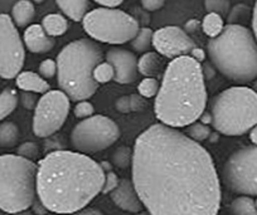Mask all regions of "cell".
<instances>
[{
    "label": "cell",
    "instance_id": "cell-16",
    "mask_svg": "<svg viewBox=\"0 0 257 215\" xmlns=\"http://www.w3.org/2000/svg\"><path fill=\"white\" fill-rule=\"evenodd\" d=\"M23 43L32 53L43 54L53 49L56 41L44 32L41 24H33L24 32Z\"/></svg>",
    "mask_w": 257,
    "mask_h": 215
},
{
    "label": "cell",
    "instance_id": "cell-24",
    "mask_svg": "<svg viewBox=\"0 0 257 215\" xmlns=\"http://www.w3.org/2000/svg\"><path fill=\"white\" fill-rule=\"evenodd\" d=\"M229 209H231L232 215H257L254 200L251 196H246V195H242V196L234 199Z\"/></svg>",
    "mask_w": 257,
    "mask_h": 215
},
{
    "label": "cell",
    "instance_id": "cell-23",
    "mask_svg": "<svg viewBox=\"0 0 257 215\" xmlns=\"http://www.w3.org/2000/svg\"><path fill=\"white\" fill-rule=\"evenodd\" d=\"M19 140V127L14 122L0 123V147H13Z\"/></svg>",
    "mask_w": 257,
    "mask_h": 215
},
{
    "label": "cell",
    "instance_id": "cell-3",
    "mask_svg": "<svg viewBox=\"0 0 257 215\" xmlns=\"http://www.w3.org/2000/svg\"><path fill=\"white\" fill-rule=\"evenodd\" d=\"M207 106V90L201 63L189 56L167 66L154 111L162 125L179 128L197 122Z\"/></svg>",
    "mask_w": 257,
    "mask_h": 215
},
{
    "label": "cell",
    "instance_id": "cell-34",
    "mask_svg": "<svg viewBox=\"0 0 257 215\" xmlns=\"http://www.w3.org/2000/svg\"><path fill=\"white\" fill-rule=\"evenodd\" d=\"M93 112H95V107L91 102L88 101H81V102L76 103L75 108H73V113L77 118H90L93 116Z\"/></svg>",
    "mask_w": 257,
    "mask_h": 215
},
{
    "label": "cell",
    "instance_id": "cell-31",
    "mask_svg": "<svg viewBox=\"0 0 257 215\" xmlns=\"http://www.w3.org/2000/svg\"><path fill=\"white\" fill-rule=\"evenodd\" d=\"M188 137L192 138L193 141L199 142L204 141L211 136V130L207 125H203L202 122H194L188 126Z\"/></svg>",
    "mask_w": 257,
    "mask_h": 215
},
{
    "label": "cell",
    "instance_id": "cell-11",
    "mask_svg": "<svg viewBox=\"0 0 257 215\" xmlns=\"http://www.w3.org/2000/svg\"><path fill=\"white\" fill-rule=\"evenodd\" d=\"M70 113V98L62 91H48L38 100L34 108L33 132L46 138L61 130Z\"/></svg>",
    "mask_w": 257,
    "mask_h": 215
},
{
    "label": "cell",
    "instance_id": "cell-39",
    "mask_svg": "<svg viewBox=\"0 0 257 215\" xmlns=\"http://www.w3.org/2000/svg\"><path fill=\"white\" fill-rule=\"evenodd\" d=\"M21 102L27 110H33L36 108L37 103H38V100H37L36 95L31 92H23L21 95Z\"/></svg>",
    "mask_w": 257,
    "mask_h": 215
},
{
    "label": "cell",
    "instance_id": "cell-10",
    "mask_svg": "<svg viewBox=\"0 0 257 215\" xmlns=\"http://www.w3.org/2000/svg\"><path fill=\"white\" fill-rule=\"evenodd\" d=\"M222 177L229 190L257 196V146L242 147L227 159Z\"/></svg>",
    "mask_w": 257,
    "mask_h": 215
},
{
    "label": "cell",
    "instance_id": "cell-2",
    "mask_svg": "<svg viewBox=\"0 0 257 215\" xmlns=\"http://www.w3.org/2000/svg\"><path fill=\"white\" fill-rule=\"evenodd\" d=\"M37 166V197L48 211H81L102 191L106 174L88 155L54 150Z\"/></svg>",
    "mask_w": 257,
    "mask_h": 215
},
{
    "label": "cell",
    "instance_id": "cell-41",
    "mask_svg": "<svg viewBox=\"0 0 257 215\" xmlns=\"http://www.w3.org/2000/svg\"><path fill=\"white\" fill-rule=\"evenodd\" d=\"M98 7L106 9H117L122 4V0H115V2H102V0H96Z\"/></svg>",
    "mask_w": 257,
    "mask_h": 215
},
{
    "label": "cell",
    "instance_id": "cell-36",
    "mask_svg": "<svg viewBox=\"0 0 257 215\" xmlns=\"http://www.w3.org/2000/svg\"><path fill=\"white\" fill-rule=\"evenodd\" d=\"M120 181H118V177L117 175L115 174L113 171L110 172H106L105 175V182H103V186H102V194H108V192H112L116 187L118 186Z\"/></svg>",
    "mask_w": 257,
    "mask_h": 215
},
{
    "label": "cell",
    "instance_id": "cell-52",
    "mask_svg": "<svg viewBox=\"0 0 257 215\" xmlns=\"http://www.w3.org/2000/svg\"><path fill=\"white\" fill-rule=\"evenodd\" d=\"M254 204H256V207H257V199L254 200Z\"/></svg>",
    "mask_w": 257,
    "mask_h": 215
},
{
    "label": "cell",
    "instance_id": "cell-18",
    "mask_svg": "<svg viewBox=\"0 0 257 215\" xmlns=\"http://www.w3.org/2000/svg\"><path fill=\"white\" fill-rule=\"evenodd\" d=\"M57 7L73 22H82L88 14L90 2L87 0H58Z\"/></svg>",
    "mask_w": 257,
    "mask_h": 215
},
{
    "label": "cell",
    "instance_id": "cell-44",
    "mask_svg": "<svg viewBox=\"0 0 257 215\" xmlns=\"http://www.w3.org/2000/svg\"><path fill=\"white\" fill-rule=\"evenodd\" d=\"M251 23H252V33H253L254 38H256V41H257V2L254 3L253 9H252Z\"/></svg>",
    "mask_w": 257,
    "mask_h": 215
},
{
    "label": "cell",
    "instance_id": "cell-4",
    "mask_svg": "<svg viewBox=\"0 0 257 215\" xmlns=\"http://www.w3.org/2000/svg\"><path fill=\"white\" fill-rule=\"evenodd\" d=\"M209 58L224 77L238 83L257 80V41L244 26L227 24L207 44Z\"/></svg>",
    "mask_w": 257,
    "mask_h": 215
},
{
    "label": "cell",
    "instance_id": "cell-8",
    "mask_svg": "<svg viewBox=\"0 0 257 215\" xmlns=\"http://www.w3.org/2000/svg\"><path fill=\"white\" fill-rule=\"evenodd\" d=\"M82 24L91 38L116 46L132 42L140 29L138 21L130 14L120 9H106L101 7L88 12Z\"/></svg>",
    "mask_w": 257,
    "mask_h": 215
},
{
    "label": "cell",
    "instance_id": "cell-43",
    "mask_svg": "<svg viewBox=\"0 0 257 215\" xmlns=\"http://www.w3.org/2000/svg\"><path fill=\"white\" fill-rule=\"evenodd\" d=\"M32 207H33V211L36 212L37 215H44L47 211H48V210H47V207L42 204L41 200H39L38 197H36V199H34L33 204H32Z\"/></svg>",
    "mask_w": 257,
    "mask_h": 215
},
{
    "label": "cell",
    "instance_id": "cell-9",
    "mask_svg": "<svg viewBox=\"0 0 257 215\" xmlns=\"http://www.w3.org/2000/svg\"><path fill=\"white\" fill-rule=\"evenodd\" d=\"M120 135V127L115 121L106 116L95 115L73 127L71 143L81 154H96L113 145Z\"/></svg>",
    "mask_w": 257,
    "mask_h": 215
},
{
    "label": "cell",
    "instance_id": "cell-5",
    "mask_svg": "<svg viewBox=\"0 0 257 215\" xmlns=\"http://www.w3.org/2000/svg\"><path fill=\"white\" fill-rule=\"evenodd\" d=\"M57 78L63 93L72 101H86L95 95L98 83L93 71L102 63V51L96 42L81 38L64 46L57 56Z\"/></svg>",
    "mask_w": 257,
    "mask_h": 215
},
{
    "label": "cell",
    "instance_id": "cell-26",
    "mask_svg": "<svg viewBox=\"0 0 257 215\" xmlns=\"http://www.w3.org/2000/svg\"><path fill=\"white\" fill-rule=\"evenodd\" d=\"M153 36H154V32L150 28H147V27L140 28L137 37L132 41L133 48L138 52L148 51L153 44Z\"/></svg>",
    "mask_w": 257,
    "mask_h": 215
},
{
    "label": "cell",
    "instance_id": "cell-13",
    "mask_svg": "<svg viewBox=\"0 0 257 215\" xmlns=\"http://www.w3.org/2000/svg\"><path fill=\"white\" fill-rule=\"evenodd\" d=\"M153 46L158 54L170 59L189 56L197 47L187 32L174 26L164 27L154 32Z\"/></svg>",
    "mask_w": 257,
    "mask_h": 215
},
{
    "label": "cell",
    "instance_id": "cell-19",
    "mask_svg": "<svg viewBox=\"0 0 257 215\" xmlns=\"http://www.w3.org/2000/svg\"><path fill=\"white\" fill-rule=\"evenodd\" d=\"M34 14H36V9H34L33 3L28 0H22V2L14 4V7L12 8L11 18L16 27L24 28L33 21Z\"/></svg>",
    "mask_w": 257,
    "mask_h": 215
},
{
    "label": "cell",
    "instance_id": "cell-7",
    "mask_svg": "<svg viewBox=\"0 0 257 215\" xmlns=\"http://www.w3.org/2000/svg\"><path fill=\"white\" fill-rule=\"evenodd\" d=\"M37 170L19 155H0V209L9 214L28 210L37 195Z\"/></svg>",
    "mask_w": 257,
    "mask_h": 215
},
{
    "label": "cell",
    "instance_id": "cell-35",
    "mask_svg": "<svg viewBox=\"0 0 257 215\" xmlns=\"http://www.w3.org/2000/svg\"><path fill=\"white\" fill-rule=\"evenodd\" d=\"M39 76L44 80H49L53 78L57 75V62L53 59H44L41 64H39Z\"/></svg>",
    "mask_w": 257,
    "mask_h": 215
},
{
    "label": "cell",
    "instance_id": "cell-42",
    "mask_svg": "<svg viewBox=\"0 0 257 215\" xmlns=\"http://www.w3.org/2000/svg\"><path fill=\"white\" fill-rule=\"evenodd\" d=\"M189 57H190V58L194 59V61L198 62V63H201V62H203L204 59H206V53H204L203 49H201V48H198V47H196V48H194L192 52H190Z\"/></svg>",
    "mask_w": 257,
    "mask_h": 215
},
{
    "label": "cell",
    "instance_id": "cell-49",
    "mask_svg": "<svg viewBox=\"0 0 257 215\" xmlns=\"http://www.w3.org/2000/svg\"><path fill=\"white\" fill-rule=\"evenodd\" d=\"M100 166H101V169L103 170V172H110V171H112V165L110 164V162L108 161H103V162H101L100 164Z\"/></svg>",
    "mask_w": 257,
    "mask_h": 215
},
{
    "label": "cell",
    "instance_id": "cell-17",
    "mask_svg": "<svg viewBox=\"0 0 257 215\" xmlns=\"http://www.w3.org/2000/svg\"><path fill=\"white\" fill-rule=\"evenodd\" d=\"M17 86L23 92L31 93H47L49 91V85L44 78H42L38 73L32 71L21 72L17 77Z\"/></svg>",
    "mask_w": 257,
    "mask_h": 215
},
{
    "label": "cell",
    "instance_id": "cell-47",
    "mask_svg": "<svg viewBox=\"0 0 257 215\" xmlns=\"http://www.w3.org/2000/svg\"><path fill=\"white\" fill-rule=\"evenodd\" d=\"M199 120H201V122L203 123V125H207V123H212L211 112H207V111H204V112L202 113L201 117H199Z\"/></svg>",
    "mask_w": 257,
    "mask_h": 215
},
{
    "label": "cell",
    "instance_id": "cell-48",
    "mask_svg": "<svg viewBox=\"0 0 257 215\" xmlns=\"http://www.w3.org/2000/svg\"><path fill=\"white\" fill-rule=\"evenodd\" d=\"M249 140L252 141L254 146H257V125L249 130Z\"/></svg>",
    "mask_w": 257,
    "mask_h": 215
},
{
    "label": "cell",
    "instance_id": "cell-15",
    "mask_svg": "<svg viewBox=\"0 0 257 215\" xmlns=\"http://www.w3.org/2000/svg\"><path fill=\"white\" fill-rule=\"evenodd\" d=\"M110 195L116 206H118L120 209L130 212L142 211L143 202L139 199V195H138L132 180H121L118 186Z\"/></svg>",
    "mask_w": 257,
    "mask_h": 215
},
{
    "label": "cell",
    "instance_id": "cell-51",
    "mask_svg": "<svg viewBox=\"0 0 257 215\" xmlns=\"http://www.w3.org/2000/svg\"><path fill=\"white\" fill-rule=\"evenodd\" d=\"M252 90H253L254 92H256V95H257V80H254V82H253V88H252Z\"/></svg>",
    "mask_w": 257,
    "mask_h": 215
},
{
    "label": "cell",
    "instance_id": "cell-50",
    "mask_svg": "<svg viewBox=\"0 0 257 215\" xmlns=\"http://www.w3.org/2000/svg\"><path fill=\"white\" fill-rule=\"evenodd\" d=\"M13 215H33V214H32V211H29V210H24V211L17 212V214H13Z\"/></svg>",
    "mask_w": 257,
    "mask_h": 215
},
{
    "label": "cell",
    "instance_id": "cell-25",
    "mask_svg": "<svg viewBox=\"0 0 257 215\" xmlns=\"http://www.w3.org/2000/svg\"><path fill=\"white\" fill-rule=\"evenodd\" d=\"M223 18L217 16V14L208 13L204 17L203 21H202V29L211 39L218 37L222 33V31H223Z\"/></svg>",
    "mask_w": 257,
    "mask_h": 215
},
{
    "label": "cell",
    "instance_id": "cell-33",
    "mask_svg": "<svg viewBox=\"0 0 257 215\" xmlns=\"http://www.w3.org/2000/svg\"><path fill=\"white\" fill-rule=\"evenodd\" d=\"M18 155L19 156L24 157V159L33 161V160L36 159V157H38L39 155L38 145H37L36 142H32V141L22 143L21 146L18 147Z\"/></svg>",
    "mask_w": 257,
    "mask_h": 215
},
{
    "label": "cell",
    "instance_id": "cell-12",
    "mask_svg": "<svg viewBox=\"0 0 257 215\" xmlns=\"http://www.w3.org/2000/svg\"><path fill=\"white\" fill-rule=\"evenodd\" d=\"M26 61V48L8 14H0V78L18 77Z\"/></svg>",
    "mask_w": 257,
    "mask_h": 215
},
{
    "label": "cell",
    "instance_id": "cell-20",
    "mask_svg": "<svg viewBox=\"0 0 257 215\" xmlns=\"http://www.w3.org/2000/svg\"><path fill=\"white\" fill-rule=\"evenodd\" d=\"M163 61L157 52H148L138 61V71L145 78H155L162 69Z\"/></svg>",
    "mask_w": 257,
    "mask_h": 215
},
{
    "label": "cell",
    "instance_id": "cell-6",
    "mask_svg": "<svg viewBox=\"0 0 257 215\" xmlns=\"http://www.w3.org/2000/svg\"><path fill=\"white\" fill-rule=\"evenodd\" d=\"M212 126L226 136H241L257 125V95L236 86L222 91L211 102Z\"/></svg>",
    "mask_w": 257,
    "mask_h": 215
},
{
    "label": "cell",
    "instance_id": "cell-29",
    "mask_svg": "<svg viewBox=\"0 0 257 215\" xmlns=\"http://www.w3.org/2000/svg\"><path fill=\"white\" fill-rule=\"evenodd\" d=\"M113 77H115V72H113L112 66L107 62L100 63L93 71V78L98 85L110 82L111 80H113Z\"/></svg>",
    "mask_w": 257,
    "mask_h": 215
},
{
    "label": "cell",
    "instance_id": "cell-27",
    "mask_svg": "<svg viewBox=\"0 0 257 215\" xmlns=\"http://www.w3.org/2000/svg\"><path fill=\"white\" fill-rule=\"evenodd\" d=\"M252 19V11L246 4H237L229 11L228 14V24H236V26H242L243 22Z\"/></svg>",
    "mask_w": 257,
    "mask_h": 215
},
{
    "label": "cell",
    "instance_id": "cell-28",
    "mask_svg": "<svg viewBox=\"0 0 257 215\" xmlns=\"http://www.w3.org/2000/svg\"><path fill=\"white\" fill-rule=\"evenodd\" d=\"M133 162V151L130 147L121 146L112 154V164L120 169H126Z\"/></svg>",
    "mask_w": 257,
    "mask_h": 215
},
{
    "label": "cell",
    "instance_id": "cell-22",
    "mask_svg": "<svg viewBox=\"0 0 257 215\" xmlns=\"http://www.w3.org/2000/svg\"><path fill=\"white\" fill-rule=\"evenodd\" d=\"M18 106V93L14 88L7 87L0 93V121L13 113Z\"/></svg>",
    "mask_w": 257,
    "mask_h": 215
},
{
    "label": "cell",
    "instance_id": "cell-40",
    "mask_svg": "<svg viewBox=\"0 0 257 215\" xmlns=\"http://www.w3.org/2000/svg\"><path fill=\"white\" fill-rule=\"evenodd\" d=\"M142 6L148 12L160 11L165 6L164 0H143Z\"/></svg>",
    "mask_w": 257,
    "mask_h": 215
},
{
    "label": "cell",
    "instance_id": "cell-30",
    "mask_svg": "<svg viewBox=\"0 0 257 215\" xmlns=\"http://www.w3.org/2000/svg\"><path fill=\"white\" fill-rule=\"evenodd\" d=\"M159 81L157 78H144L138 86L139 95L144 98H152L159 92Z\"/></svg>",
    "mask_w": 257,
    "mask_h": 215
},
{
    "label": "cell",
    "instance_id": "cell-38",
    "mask_svg": "<svg viewBox=\"0 0 257 215\" xmlns=\"http://www.w3.org/2000/svg\"><path fill=\"white\" fill-rule=\"evenodd\" d=\"M115 107L118 112L128 113L132 112V103H130V96H121L116 100Z\"/></svg>",
    "mask_w": 257,
    "mask_h": 215
},
{
    "label": "cell",
    "instance_id": "cell-37",
    "mask_svg": "<svg viewBox=\"0 0 257 215\" xmlns=\"http://www.w3.org/2000/svg\"><path fill=\"white\" fill-rule=\"evenodd\" d=\"M130 103H132V112H142L148 106L145 98L142 97L140 95L130 96Z\"/></svg>",
    "mask_w": 257,
    "mask_h": 215
},
{
    "label": "cell",
    "instance_id": "cell-14",
    "mask_svg": "<svg viewBox=\"0 0 257 215\" xmlns=\"http://www.w3.org/2000/svg\"><path fill=\"white\" fill-rule=\"evenodd\" d=\"M106 61L112 66L115 77L113 81L120 85H128L137 81L138 58L133 52L125 48L113 47L106 53Z\"/></svg>",
    "mask_w": 257,
    "mask_h": 215
},
{
    "label": "cell",
    "instance_id": "cell-21",
    "mask_svg": "<svg viewBox=\"0 0 257 215\" xmlns=\"http://www.w3.org/2000/svg\"><path fill=\"white\" fill-rule=\"evenodd\" d=\"M42 27L49 37L63 36L68 31V21L61 14H48L42 21Z\"/></svg>",
    "mask_w": 257,
    "mask_h": 215
},
{
    "label": "cell",
    "instance_id": "cell-53",
    "mask_svg": "<svg viewBox=\"0 0 257 215\" xmlns=\"http://www.w3.org/2000/svg\"><path fill=\"white\" fill-rule=\"evenodd\" d=\"M139 215H148V214H144V212H140Z\"/></svg>",
    "mask_w": 257,
    "mask_h": 215
},
{
    "label": "cell",
    "instance_id": "cell-45",
    "mask_svg": "<svg viewBox=\"0 0 257 215\" xmlns=\"http://www.w3.org/2000/svg\"><path fill=\"white\" fill-rule=\"evenodd\" d=\"M67 215H103V214L98 209H95V207H86V209L81 210V211L73 212V214H67Z\"/></svg>",
    "mask_w": 257,
    "mask_h": 215
},
{
    "label": "cell",
    "instance_id": "cell-1",
    "mask_svg": "<svg viewBox=\"0 0 257 215\" xmlns=\"http://www.w3.org/2000/svg\"><path fill=\"white\" fill-rule=\"evenodd\" d=\"M133 184L149 215H217L222 192L211 154L177 128L157 123L133 150Z\"/></svg>",
    "mask_w": 257,
    "mask_h": 215
},
{
    "label": "cell",
    "instance_id": "cell-32",
    "mask_svg": "<svg viewBox=\"0 0 257 215\" xmlns=\"http://www.w3.org/2000/svg\"><path fill=\"white\" fill-rule=\"evenodd\" d=\"M204 7H206V11L208 13L224 17L228 14L231 4H229L228 0H207L204 3Z\"/></svg>",
    "mask_w": 257,
    "mask_h": 215
},
{
    "label": "cell",
    "instance_id": "cell-46",
    "mask_svg": "<svg viewBox=\"0 0 257 215\" xmlns=\"http://www.w3.org/2000/svg\"><path fill=\"white\" fill-rule=\"evenodd\" d=\"M198 28H199V22L196 21V19H192V21H189L187 24H185V29H187L188 32H190V33H194L196 31H198Z\"/></svg>",
    "mask_w": 257,
    "mask_h": 215
}]
</instances>
